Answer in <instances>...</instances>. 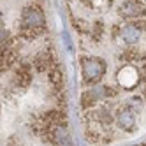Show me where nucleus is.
Returning <instances> with one entry per match:
<instances>
[{
    "label": "nucleus",
    "mask_w": 146,
    "mask_h": 146,
    "mask_svg": "<svg viewBox=\"0 0 146 146\" xmlns=\"http://www.w3.org/2000/svg\"><path fill=\"white\" fill-rule=\"evenodd\" d=\"M79 37L81 134L121 146L146 130V0H69Z\"/></svg>",
    "instance_id": "nucleus-1"
},
{
    "label": "nucleus",
    "mask_w": 146,
    "mask_h": 146,
    "mask_svg": "<svg viewBox=\"0 0 146 146\" xmlns=\"http://www.w3.org/2000/svg\"><path fill=\"white\" fill-rule=\"evenodd\" d=\"M139 146H146V143H143V144H139Z\"/></svg>",
    "instance_id": "nucleus-3"
},
{
    "label": "nucleus",
    "mask_w": 146,
    "mask_h": 146,
    "mask_svg": "<svg viewBox=\"0 0 146 146\" xmlns=\"http://www.w3.org/2000/svg\"><path fill=\"white\" fill-rule=\"evenodd\" d=\"M2 23V146H74L64 70L40 0H25Z\"/></svg>",
    "instance_id": "nucleus-2"
}]
</instances>
